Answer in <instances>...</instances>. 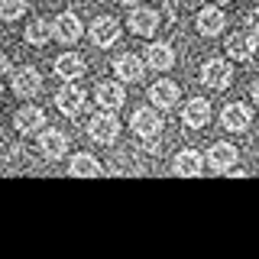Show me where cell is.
<instances>
[{
  "label": "cell",
  "mask_w": 259,
  "mask_h": 259,
  "mask_svg": "<svg viewBox=\"0 0 259 259\" xmlns=\"http://www.w3.org/2000/svg\"><path fill=\"white\" fill-rule=\"evenodd\" d=\"M143 71H146V65L140 55H120V59H113V75H117L120 81H140L143 78Z\"/></svg>",
  "instance_id": "cell-20"
},
{
  "label": "cell",
  "mask_w": 259,
  "mask_h": 259,
  "mask_svg": "<svg viewBox=\"0 0 259 259\" xmlns=\"http://www.w3.org/2000/svg\"><path fill=\"white\" fill-rule=\"evenodd\" d=\"M130 126H133V133L140 136V140H156L162 133V117L152 107H140L133 113V120H130Z\"/></svg>",
  "instance_id": "cell-5"
},
{
  "label": "cell",
  "mask_w": 259,
  "mask_h": 259,
  "mask_svg": "<svg viewBox=\"0 0 259 259\" xmlns=\"http://www.w3.org/2000/svg\"><path fill=\"white\" fill-rule=\"evenodd\" d=\"M182 120H185V126H191V130L207 126L210 123V104L204 101V97H191V101H185Z\"/></svg>",
  "instance_id": "cell-10"
},
{
  "label": "cell",
  "mask_w": 259,
  "mask_h": 259,
  "mask_svg": "<svg viewBox=\"0 0 259 259\" xmlns=\"http://www.w3.org/2000/svg\"><path fill=\"white\" fill-rule=\"evenodd\" d=\"M55 104H59V110L65 117H81V110L88 104V94L78 88V81H65L59 88V94H55Z\"/></svg>",
  "instance_id": "cell-2"
},
{
  "label": "cell",
  "mask_w": 259,
  "mask_h": 259,
  "mask_svg": "<svg viewBox=\"0 0 259 259\" xmlns=\"http://www.w3.org/2000/svg\"><path fill=\"white\" fill-rule=\"evenodd\" d=\"M237 146L233 143H214L207 149V162H210V168H214V172H230L233 165H237Z\"/></svg>",
  "instance_id": "cell-11"
},
{
  "label": "cell",
  "mask_w": 259,
  "mask_h": 259,
  "mask_svg": "<svg viewBox=\"0 0 259 259\" xmlns=\"http://www.w3.org/2000/svg\"><path fill=\"white\" fill-rule=\"evenodd\" d=\"M39 91H42V75L32 65H26V68H20L13 75V94L16 97H36Z\"/></svg>",
  "instance_id": "cell-8"
},
{
  "label": "cell",
  "mask_w": 259,
  "mask_h": 259,
  "mask_svg": "<svg viewBox=\"0 0 259 259\" xmlns=\"http://www.w3.org/2000/svg\"><path fill=\"white\" fill-rule=\"evenodd\" d=\"M253 101L259 104V81H256V84H253Z\"/></svg>",
  "instance_id": "cell-27"
},
{
  "label": "cell",
  "mask_w": 259,
  "mask_h": 259,
  "mask_svg": "<svg viewBox=\"0 0 259 259\" xmlns=\"http://www.w3.org/2000/svg\"><path fill=\"white\" fill-rule=\"evenodd\" d=\"M81 32H84V26H81L78 13L65 10V13H59V16H55V23H52V36H55V39H62L65 46L78 42V39H81Z\"/></svg>",
  "instance_id": "cell-6"
},
{
  "label": "cell",
  "mask_w": 259,
  "mask_h": 259,
  "mask_svg": "<svg viewBox=\"0 0 259 259\" xmlns=\"http://www.w3.org/2000/svg\"><path fill=\"white\" fill-rule=\"evenodd\" d=\"M26 13V0H0V20H20Z\"/></svg>",
  "instance_id": "cell-24"
},
{
  "label": "cell",
  "mask_w": 259,
  "mask_h": 259,
  "mask_svg": "<svg viewBox=\"0 0 259 259\" xmlns=\"http://www.w3.org/2000/svg\"><path fill=\"white\" fill-rule=\"evenodd\" d=\"M117 133H120V120H117L113 110H101V113H94V117L88 120V136H91L94 143L110 146L117 140Z\"/></svg>",
  "instance_id": "cell-1"
},
{
  "label": "cell",
  "mask_w": 259,
  "mask_h": 259,
  "mask_svg": "<svg viewBox=\"0 0 259 259\" xmlns=\"http://www.w3.org/2000/svg\"><path fill=\"white\" fill-rule=\"evenodd\" d=\"M4 75H10V59L0 52V78H4Z\"/></svg>",
  "instance_id": "cell-26"
},
{
  "label": "cell",
  "mask_w": 259,
  "mask_h": 259,
  "mask_svg": "<svg viewBox=\"0 0 259 259\" xmlns=\"http://www.w3.org/2000/svg\"><path fill=\"white\" fill-rule=\"evenodd\" d=\"M249 123H253V113H249L246 104H227L224 113H221V126L224 130H233V133H243V130H249Z\"/></svg>",
  "instance_id": "cell-9"
},
{
  "label": "cell",
  "mask_w": 259,
  "mask_h": 259,
  "mask_svg": "<svg viewBox=\"0 0 259 259\" xmlns=\"http://www.w3.org/2000/svg\"><path fill=\"white\" fill-rule=\"evenodd\" d=\"M178 84L172 78H162V81H156V84L149 88V101L156 104L159 110H172V104H178Z\"/></svg>",
  "instance_id": "cell-12"
},
{
  "label": "cell",
  "mask_w": 259,
  "mask_h": 259,
  "mask_svg": "<svg viewBox=\"0 0 259 259\" xmlns=\"http://www.w3.org/2000/svg\"><path fill=\"white\" fill-rule=\"evenodd\" d=\"M246 26H249V29H246L249 36H256V39H259V10H253V13L246 16Z\"/></svg>",
  "instance_id": "cell-25"
},
{
  "label": "cell",
  "mask_w": 259,
  "mask_h": 259,
  "mask_svg": "<svg viewBox=\"0 0 259 259\" xmlns=\"http://www.w3.org/2000/svg\"><path fill=\"white\" fill-rule=\"evenodd\" d=\"M172 168H175V175H182V178H198L201 172H204V152H198V149H182V152L175 156Z\"/></svg>",
  "instance_id": "cell-7"
},
{
  "label": "cell",
  "mask_w": 259,
  "mask_h": 259,
  "mask_svg": "<svg viewBox=\"0 0 259 259\" xmlns=\"http://www.w3.org/2000/svg\"><path fill=\"white\" fill-rule=\"evenodd\" d=\"M101 172H104L101 162H97L91 152H78V156L68 162V175H75V178H94Z\"/></svg>",
  "instance_id": "cell-22"
},
{
  "label": "cell",
  "mask_w": 259,
  "mask_h": 259,
  "mask_svg": "<svg viewBox=\"0 0 259 259\" xmlns=\"http://www.w3.org/2000/svg\"><path fill=\"white\" fill-rule=\"evenodd\" d=\"M224 26H227V20H224L221 7H204V10L198 13V32L201 36H221Z\"/></svg>",
  "instance_id": "cell-19"
},
{
  "label": "cell",
  "mask_w": 259,
  "mask_h": 259,
  "mask_svg": "<svg viewBox=\"0 0 259 259\" xmlns=\"http://www.w3.org/2000/svg\"><path fill=\"white\" fill-rule=\"evenodd\" d=\"M65 149H68V140H65L62 130H42V136H39V152H42L46 159H62Z\"/></svg>",
  "instance_id": "cell-17"
},
{
  "label": "cell",
  "mask_w": 259,
  "mask_h": 259,
  "mask_svg": "<svg viewBox=\"0 0 259 259\" xmlns=\"http://www.w3.org/2000/svg\"><path fill=\"white\" fill-rule=\"evenodd\" d=\"M126 26L136 32V36H152V32L159 29V13L149 10V7H136L133 13H130Z\"/></svg>",
  "instance_id": "cell-15"
},
{
  "label": "cell",
  "mask_w": 259,
  "mask_h": 259,
  "mask_svg": "<svg viewBox=\"0 0 259 259\" xmlns=\"http://www.w3.org/2000/svg\"><path fill=\"white\" fill-rule=\"evenodd\" d=\"M117 4H136V0H117Z\"/></svg>",
  "instance_id": "cell-28"
},
{
  "label": "cell",
  "mask_w": 259,
  "mask_h": 259,
  "mask_svg": "<svg viewBox=\"0 0 259 259\" xmlns=\"http://www.w3.org/2000/svg\"><path fill=\"white\" fill-rule=\"evenodd\" d=\"M88 36H91V42L97 49H110L120 39V23L113 20V16H97L91 23V29H88Z\"/></svg>",
  "instance_id": "cell-4"
},
{
  "label": "cell",
  "mask_w": 259,
  "mask_h": 259,
  "mask_svg": "<svg viewBox=\"0 0 259 259\" xmlns=\"http://www.w3.org/2000/svg\"><path fill=\"white\" fill-rule=\"evenodd\" d=\"M49 39H52V23L32 20L29 26H26V42H29V46H46Z\"/></svg>",
  "instance_id": "cell-23"
},
{
  "label": "cell",
  "mask_w": 259,
  "mask_h": 259,
  "mask_svg": "<svg viewBox=\"0 0 259 259\" xmlns=\"http://www.w3.org/2000/svg\"><path fill=\"white\" fill-rule=\"evenodd\" d=\"M13 126L20 130V133H39V130L46 126V113H42V107H32V104H26L23 110H16Z\"/></svg>",
  "instance_id": "cell-18"
},
{
  "label": "cell",
  "mask_w": 259,
  "mask_h": 259,
  "mask_svg": "<svg viewBox=\"0 0 259 259\" xmlns=\"http://www.w3.org/2000/svg\"><path fill=\"white\" fill-rule=\"evenodd\" d=\"M201 81H204L210 91H224V88H230V81H233L230 62H224V59L204 62V68H201Z\"/></svg>",
  "instance_id": "cell-3"
},
{
  "label": "cell",
  "mask_w": 259,
  "mask_h": 259,
  "mask_svg": "<svg viewBox=\"0 0 259 259\" xmlns=\"http://www.w3.org/2000/svg\"><path fill=\"white\" fill-rule=\"evenodd\" d=\"M146 65L156 68V71L172 68V65H175V49L168 46V42H152L149 49H146Z\"/></svg>",
  "instance_id": "cell-21"
},
{
  "label": "cell",
  "mask_w": 259,
  "mask_h": 259,
  "mask_svg": "<svg viewBox=\"0 0 259 259\" xmlns=\"http://www.w3.org/2000/svg\"><path fill=\"white\" fill-rule=\"evenodd\" d=\"M84 59H81L78 52H62L59 59H55V75L65 78V81H78L81 75H84Z\"/></svg>",
  "instance_id": "cell-16"
},
{
  "label": "cell",
  "mask_w": 259,
  "mask_h": 259,
  "mask_svg": "<svg viewBox=\"0 0 259 259\" xmlns=\"http://www.w3.org/2000/svg\"><path fill=\"white\" fill-rule=\"evenodd\" d=\"M227 55H230L233 62H249L256 52V36H249V32H233L230 39H227Z\"/></svg>",
  "instance_id": "cell-13"
},
{
  "label": "cell",
  "mask_w": 259,
  "mask_h": 259,
  "mask_svg": "<svg viewBox=\"0 0 259 259\" xmlns=\"http://www.w3.org/2000/svg\"><path fill=\"white\" fill-rule=\"evenodd\" d=\"M217 4H230V0H217Z\"/></svg>",
  "instance_id": "cell-29"
},
{
  "label": "cell",
  "mask_w": 259,
  "mask_h": 259,
  "mask_svg": "<svg viewBox=\"0 0 259 259\" xmlns=\"http://www.w3.org/2000/svg\"><path fill=\"white\" fill-rule=\"evenodd\" d=\"M94 97H97V104H101L104 110H117V107L126 104V91H123L120 81H104V84H97Z\"/></svg>",
  "instance_id": "cell-14"
}]
</instances>
